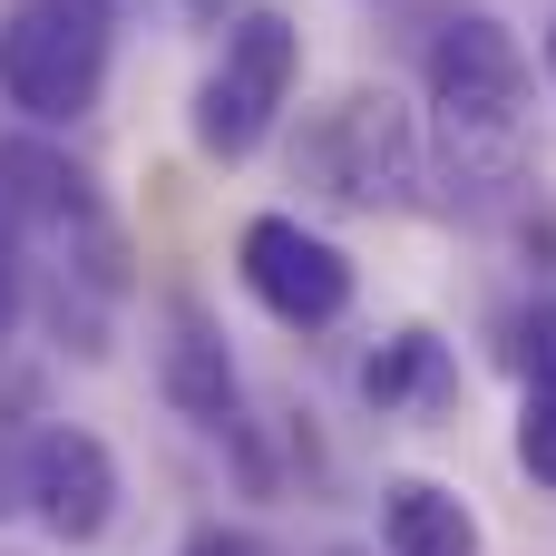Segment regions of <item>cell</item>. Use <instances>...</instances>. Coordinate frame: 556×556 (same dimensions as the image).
<instances>
[{
    "label": "cell",
    "mask_w": 556,
    "mask_h": 556,
    "mask_svg": "<svg viewBox=\"0 0 556 556\" xmlns=\"http://www.w3.org/2000/svg\"><path fill=\"white\" fill-rule=\"evenodd\" d=\"M430 176L450 186L459 215H489L528 186L538 127H528V49L508 39L498 10H450L430 29Z\"/></svg>",
    "instance_id": "obj_1"
},
{
    "label": "cell",
    "mask_w": 556,
    "mask_h": 556,
    "mask_svg": "<svg viewBox=\"0 0 556 556\" xmlns=\"http://www.w3.org/2000/svg\"><path fill=\"white\" fill-rule=\"evenodd\" d=\"M303 176L332 195V205H352V215H401V205H420V186H430V137H420V117L391 98V88H342L323 117H313V137H303Z\"/></svg>",
    "instance_id": "obj_2"
},
{
    "label": "cell",
    "mask_w": 556,
    "mask_h": 556,
    "mask_svg": "<svg viewBox=\"0 0 556 556\" xmlns=\"http://www.w3.org/2000/svg\"><path fill=\"white\" fill-rule=\"evenodd\" d=\"M117 0H20L0 20V98L29 127H78L108 88Z\"/></svg>",
    "instance_id": "obj_3"
},
{
    "label": "cell",
    "mask_w": 556,
    "mask_h": 556,
    "mask_svg": "<svg viewBox=\"0 0 556 556\" xmlns=\"http://www.w3.org/2000/svg\"><path fill=\"white\" fill-rule=\"evenodd\" d=\"M293 78H303V29L283 20V10H244L235 29H225V49H215V68H205V88H195V108H186V127H195V156H215V166H244L274 127H283V108H293Z\"/></svg>",
    "instance_id": "obj_4"
},
{
    "label": "cell",
    "mask_w": 556,
    "mask_h": 556,
    "mask_svg": "<svg viewBox=\"0 0 556 556\" xmlns=\"http://www.w3.org/2000/svg\"><path fill=\"white\" fill-rule=\"evenodd\" d=\"M0 186H10V205H20V235L49 244L78 283H98V293L127 283V244H117V225H108V205H98V186H88V166H78L68 147H49V137H0Z\"/></svg>",
    "instance_id": "obj_5"
},
{
    "label": "cell",
    "mask_w": 556,
    "mask_h": 556,
    "mask_svg": "<svg viewBox=\"0 0 556 556\" xmlns=\"http://www.w3.org/2000/svg\"><path fill=\"white\" fill-rule=\"evenodd\" d=\"M10 508H29V528L59 538V547H98L117 528V459H108V440L68 430V420L29 430L20 459H10Z\"/></svg>",
    "instance_id": "obj_6"
},
{
    "label": "cell",
    "mask_w": 556,
    "mask_h": 556,
    "mask_svg": "<svg viewBox=\"0 0 556 556\" xmlns=\"http://www.w3.org/2000/svg\"><path fill=\"white\" fill-rule=\"evenodd\" d=\"M235 274L283 332H332L352 313V254L332 235H313L303 215H254L235 235Z\"/></svg>",
    "instance_id": "obj_7"
},
{
    "label": "cell",
    "mask_w": 556,
    "mask_h": 556,
    "mask_svg": "<svg viewBox=\"0 0 556 556\" xmlns=\"http://www.w3.org/2000/svg\"><path fill=\"white\" fill-rule=\"evenodd\" d=\"M156 391H166L176 420H195V430H215V440L244 430V381H235L225 323H215L195 293H176L166 323H156Z\"/></svg>",
    "instance_id": "obj_8"
},
{
    "label": "cell",
    "mask_w": 556,
    "mask_h": 556,
    "mask_svg": "<svg viewBox=\"0 0 556 556\" xmlns=\"http://www.w3.org/2000/svg\"><path fill=\"white\" fill-rule=\"evenodd\" d=\"M362 401L381 410V420H440L450 401H459V362H450V342L430 332V323H401L371 362H362Z\"/></svg>",
    "instance_id": "obj_9"
},
{
    "label": "cell",
    "mask_w": 556,
    "mask_h": 556,
    "mask_svg": "<svg viewBox=\"0 0 556 556\" xmlns=\"http://www.w3.org/2000/svg\"><path fill=\"white\" fill-rule=\"evenodd\" d=\"M381 556H479V518L440 479H381Z\"/></svg>",
    "instance_id": "obj_10"
},
{
    "label": "cell",
    "mask_w": 556,
    "mask_h": 556,
    "mask_svg": "<svg viewBox=\"0 0 556 556\" xmlns=\"http://www.w3.org/2000/svg\"><path fill=\"white\" fill-rule=\"evenodd\" d=\"M518 469L556 489V381H528V401H518Z\"/></svg>",
    "instance_id": "obj_11"
},
{
    "label": "cell",
    "mask_w": 556,
    "mask_h": 556,
    "mask_svg": "<svg viewBox=\"0 0 556 556\" xmlns=\"http://www.w3.org/2000/svg\"><path fill=\"white\" fill-rule=\"evenodd\" d=\"M518 342H528V352H518V362H528V381H556V303H538V313L518 323Z\"/></svg>",
    "instance_id": "obj_12"
},
{
    "label": "cell",
    "mask_w": 556,
    "mask_h": 556,
    "mask_svg": "<svg viewBox=\"0 0 556 556\" xmlns=\"http://www.w3.org/2000/svg\"><path fill=\"white\" fill-rule=\"evenodd\" d=\"M176 556H274V547H264L254 528H195V538H186Z\"/></svg>",
    "instance_id": "obj_13"
},
{
    "label": "cell",
    "mask_w": 556,
    "mask_h": 556,
    "mask_svg": "<svg viewBox=\"0 0 556 556\" xmlns=\"http://www.w3.org/2000/svg\"><path fill=\"white\" fill-rule=\"evenodd\" d=\"M20 254H29V235H20V205H10V186H0V274L20 283Z\"/></svg>",
    "instance_id": "obj_14"
},
{
    "label": "cell",
    "mask_w": 556,
    "mask_h": 556,
    "mask_svg": "<svg viewBox=\"0 0 556 556\" xmlns=\"http://www.w3.org/2000/svg\"><path fill=\"white\" fill-rule=\"evenodd\" d=\"M538 59H547V78H556V10H547V29H538Z\"/></svg>",
    "instance_id": "obj_15"
}]
</instances>
